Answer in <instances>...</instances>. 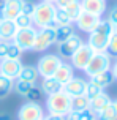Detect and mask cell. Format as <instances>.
<instances>
[{"label": "cell", "mask_w": 117, "mask_h": 120, "mask_svg": "<svg viewBox=\"0 0 117 120\" xmlns=\"http://www.w3.org/2000/svg\"><path fill=\"white\" fill-rule=\"evenodd\" d=\"M21 55H22V51H21V49H19L13 41H10L8 52H6V57H5V59H16V60H21Z\"/></svg>", "instance_id": "31"}, {"label": "cell", "mask_w": 117, "mask_h": 120, "mask_svg": "<svg viewBox=\"0 0 117 120\" xmlns=\"http://www.w3.org/2000/svg\"><path fill=\"white\" fill-rule=\"evenodd\" d=\"M38 78H40V73H38L37 66H33V65H22L21 71H19V76H18V79L27 81V82H32V84H37Z\"/></svg>", "instance_id": "18"}, {"label": "cell", "mask_w": 117, "mask_h": 120, "mask_svg": "<svg viewBox=\"0 0 117 120\" xmlns=\"http://www.w3.org/2000/svg\"><path fill=\"white\" fill-rule=\"evenodd\" d=\"M114 33V27L112 24L106 19V21H100V24L95 27V30H92L89 33V40L87 44L92 48L93 52H106L108 51V44H109V38Z\"/></svg>", "instance_id": "1"}, {"label": "cell", "mask_w": 117, "mask_h": 120, "mask_svg": "<svg viewBox=\"0 0 117 120\" xmlns=\"http://www.w3.org/2000/svg\"><path fill=\"white\" fill-rule=\"evenodd\" d=\"M89 108H90V100L86 95H79L71 98V111L84 112V111H89Z\"/></svg>", "instance_id": "22"}, {"label": "cell", "mask_w": 117, "mask_h": 120, "mask_svg": "<svg viewBox=\"0 0 117 120\" xmlns=\"http://www.w3.org/2000/svg\"><path fill=\"white\" fill-rule=\"evenodd\" d=\"M111 73H112V76H114V81H117V60L114 65H111Z\"/></svg>", "instance_id": "40"}, {"label": "cell", "mask_w": 117, "mask_h": 120, "mask_svg": "<svg viewBox=\"0 0 117 120\" xmlns=\"http://www.w3.org/2000/svg\"><path fill=\"white\" fill-rule=\"evenodd\" d=\"M0 120H13V117H11L10 114L3 112V114H0Z\"/></svg>", "instance_id": "41"}, {"label": "cell", "mask_w": 117, "mask_h": 120, "mask_svg": "<svg viewBox=\"0 0 117 120\" xmlns=\"http://www.w3.org/2000/svg\"><path fill=\"white\" fill-rule=\"evenodd\" d=\"M97 120H117V104L116 101H111L103 111L97 114Z\"/></svg>", "instance_id": "24"}, {"label": "cell", "mask_w": 117, "mask_h": 120, "mask_svg": "<svg viewBox=\"0 0 117 120\" xmlns=\"http://www.w3.org/2000/svg\"><path fill=\"white\" fill-rule=\"evenodd\" d=\"M86 87H87V81H86V79L73 76V78L70 79L67 84L62 85V90H63L68 96L74 98V96L84 95V93H86Z\"/></svg>", "instance_id": "12"}, {"label": "cell", "mask_w": 117, "mask_h": 120, "mask_svg": "<svg viewBox=\"0 0 117 120\" xmlns=\"http://www.w3.org/2000/svg\"><path fill=\"white\" fill-rule=\"evenodd\" d=\"M13 89H14V81L0 74V100L6 98L13 92Z\"/></svg>", "instance_id": "26"}, {"label": "cell", "mask_w": 117, "mask_h": 120, "mask_svg": "<svg viewBox=\"0 0 117 120\" xmlns=\"http://www.w3.org/2000/svg\"><path fill=\"white\" fill-rule=\"evenodd\" d=\"M81 120H97V115L93 114L92 111H84L81 115Z\"/></svg>", "instance_id": "36"}, {"label": "cell", "mask_w": 117, "mask_h": 120, "mask_svg": "<svg viewBox=\"0 0 117 120\" xmlns=\"http://www.w3.org/2000/svg\"><path fill=\"white\" fill-rule=\"evenodd\" d=\"M73 0H56V3L54 5L57 6V8H63V6H67L68 3H71Z\"/></svg>", "instance_id": "39"}, {"label": "cell", "mask_w": 117, "mask_h": 120, "mask_svg": "<svg viewBox=\"0 0 117 120\" xmlns=\"http://www.w3.org/2000/svg\"><path fill=\"white\" fill-rule=\"evenodd\" d=\"M108 21H109V22H111L112 25H116V24H117V6L111 10V13H109V18H108Z\"/></svg>", "instance_id": "37"}, {"label": "cell", "mask_w": 117, "mask_h": 120, "mask_svg": "<svg viewBox=\"0 0 117 120\" xmlns=\"http://www.w3.org/2000/svg\"><path fill=\"white\" fill-rule=\"evenodd\" d=\"M44 117V111L40 103L27 101L18 111V120H41Z\"/></svg>", "instance_id": "9"}, {"label": "cell", "mask_w": 117, "mask_h": 120, "mask_svg": "<svg viewBox=\"0 0 117 120\" xmlns=\"http://www.w3.org/2000/svg\"><path fill=\"white\" fill-rule=\"evenodd\" d=\"M41 95H43V92H41V89L40 87H32L30 92L25 95V98H27V101H33V103H38L40 101V98H41Z\"/></svg>", "instance_id": "32"}, {"label": "cell", "mask_w": 117, "mask_h": 120, "mask_svg": "<svg viewBox=\"0 0 117 120\" xmlns=\"http://www.w3.org/2000/svg\"><path fill=\"white\" fill-rule=\"evenodd\" d=\"M90 82L98 85L100 89H106V87H109L114 82V76H112L111 70H108V71H103V73H100V74H97V76H92Z\"/></svg>", "instance_id": "21"}, {"label": "cell", "mask_w": 117, "mask_h": 120, "mask_svg": "<svg viewBox=\"0 0 117 120\" xmlns=\"http://www.w3.org/2000/svg\"><path fill=\"white\" fill-rule=\"evenodd\" d=\"M40 89H41V92L44 95H52V93H57V92L62 90V84L56 78H52V76L51 78H43Z\"/></svg>", "instance_id": "20"}, {"label": "cell", "mask_w": 117, "mask_h": 120, "mask_svg": "<svg viewBox=\"0 0 117 120\" xmlns=\"http://www.w3.org/2000/svg\"><path fill=\"white\" fill-rule=\"evenodd\" d=\"M62 62H63V60L57 54H44L38 60L37 70H38V73H40L41 78H51V76H54L56 70L59 68V65H60Z\"/></svg>", "instance_id": "6"}, {"label": "cell", "mask_w": 117, "mask_h": 120, "mask_svg": "<svg viewBox=\"0 0 117 120\" xmlns=\"http://www.w3.org/2000/svg\"><path fill=\"white\" fill-rule=\"evenodd\" d=\"M46 109L48 114H54V115H65L71 111V96H68L63 90L48 95L46 98Z\"/></svg>", "instance_id": "3"}, {"label": "cell", "mask_w": 117, "mask_h": 120, "mask_svg": "<svg viewBox=\"0 0 117 120\" xmlns=\"http://www.w3.org/2000/svg\"><path fill=\"white\" fill-rule=\"evenodd\" d=\"M32 87H35V84H32V82H27V81H21V79H16V82H14V89L16 90V93L21 96H25L29 92H30Z\"/></svg>", "instance_id": "27"}, {"label": "cell", "mask_w": 117, "mask_h": 120, "mask_svg": "<svg viewBox=\"0 0 117 120\" xmlns=\"http://www.w3.org/2000/svg\"><path fill=\"white\" fill-rule=\"evenodd\" d=\"M56 11H57V6L54 5V3H46V2L35 3V11L32 14L33 27H37V29L56 27V25H54Z\"/></svg>", "instance_id": "2"}, {"label": "cell", "mask_w": 117, "mask_h": 120, "mask_svg": "<svg viewBox=\"0 0 117 120\" xmlns=\"http://www.w3.org/2000/svg\"><path fill=\"white\" fill-rule=\"evenodd\" d=\"M37 27H25V29H18L16 35L13 38V43L18 46L22 52L25 51H33V44H35V40H37Z\"/></svg>", "instance_id": "5"}, {"label": "cell", "mask_w": 117, "mask_h": 120, "mask_svg": "<svg viewBox=\"0 0 117 120\" xmlns=\"http://www.w3.org/2000/svg\"><path fill=\"white\" fill-rule=\"evenodd\" d=\"M81 6L82 11L101 18L103 13L106 11V0H81Z\"/></svg>", "instance_id": "14"}, {"label": "cell", "mask_w": 117, "mask_h": 120, "mask_svg": "<svg viewBox=\"0 0 117 120\" xmlns=\"http://www.w3.org/2000/svg\"><path fill=\"white\" fill-rule=\"evenodd\" d=\"M3 0H0V22L3 21Z\"/></svg>", "instance_id": "42"}, {"label": "cell", "mask_w": 117, "mask_h": 120, "mask_svg": "<svg viewBox=\"0 0 117 120\" xmlns=\"http://www.w3.org/2000/svg\"><path fill=\"white\" fill-rule=\"evenodd\" d=\"M22 68V62L16 59H3L0 60V74L16 81L19 76V71Z\"/></svg>", "instance_id": "11"}, {"label": "cell", "mask_w": 117, "mask_h": 120, "mask_svg": "<svg viewBox=\"0 0 117 120\" xmlns=\"http://www.w3.org/2000/svg\"><path fill=\"white\" fill-rule=\"evenodd\" d=\"M100 21H101V18L93 16V14H90V13L82 11L79 14V18L74 21V24H76V27H78L79 30L86 32V33H90V32L95 30V27L100 24Z\"/></svg>", "instance_id": "13"}, {"label": "cell", "mask_w": 117, "mask_h": 120, "mask_svg": "<svg viewBox=\"0 0 117 120\" xmlns=\"http://www.w3.org/2000/svg\"><path fill=\"white\" fill-rule=\"evenodd\" d=\"M14 24H16V27L18 29H25V27H30V25H33V22H32V18L30 16H27V14H19L18 18L14 19Z\"/></svg>", "instance_id": "30"}, {"label": "cell", "mask_w": 117, "mask_h": 120, "mask_svg": "<svg viewBox=\"0 0 117 120\" xmlns=\"http://www.w3.org/2000/svg\"><path fill=\"white\" fill-rule=\"evenodd\" d=\"M92 55H93L92 48H90L87 43H84V44H82V46H81V48L71 55V59H70L71 66H73L74 70H82V71H84V68H86L87 63L90 62Z\"/></svg>", "instance_id": "10"}, {"label": "cell", "mask_w": 117, "mask_h": 120, "mask_svg": "<svg viewBox=\"0 0 117 120\" xmlns=\"http://www.w3.org/2000/svg\"><path fill=\"white\" fill-rule=\"evenodd\" d=\"M84 43H82V38H81L78 33H74V35H71L68 40H65V41L59 43V46H57V51H59V57H60L62 60L65 59H71V55L78 51V49L82 46Z\"/></svg>", "instance_id": "8"}, {"label": "cell", "mask_w": 117, "mask_h": 120, "mask_svg": "<svg viewBox=\"0 0 117 120\" xmlns=\"http://www.w3.org/2000/svg\"><path fill=\"white\" fill-rule=\"evenodd\" d=\"M52 44H56V27L38 29L37 40H35V44H33V51L35 52H44Z\"/></svg>", "instance_id": "7"}, {"label": "cell", "mask_w": 117, "mask_h": 120, "mask_svg": "<svg viewBox=\"0 0 117 120\" xmlns=\"http://www.w3.org/2000/svg\"><path fill=\"white\" fill-rule=\"evenodd\" d=\"M100 93H103V89H100L98 85H95L93 82H87V87H86V93L84 95L89 98V100H93V98H97Z\"/></svg>", "instance_id": "29"}, {"label": "cell", "mask_w": 117, "mask_h": 120, "mask_svg": "<svg viewBox=\"0 0 117 120\" xmlns=\"http://www.w3.org/2000/svg\"><path fill=\"white\" fill-rule=\"evenodd\" d=\"M71 35H74V27L73 24H68V25H59V27H56V43L59 44V43L65 41V40H68Z\"/></svg>", "instance_id": "25"}, {"label": "cell", "mask_w": 117, "mask_h": 120, "mask_svg": "<svg viewBox=\"0 0 117 120\" xmlns=\"http://www.w3.org/2000/svg\"><path fill=\"white\" fill-rule=\"evenodd\" d=\"M116 104H117V100H116Z\"/></svg>", "instance_id": "45"}, {"label": "cell", "mask_w": 117, "mask_h": 120, "mask_svg": "<svg viewBox=\"0 0 117 120\" xmlns=\"http://www.w3.org/2000/svg\"><path fill=\"white\" fill-rule=\"evenodd\" d=\"M22 2L24 0H3V18L14 21L21 14Z\"/></svg>", "instance_id": "15"}, {"label": "cell", "mask_w": 117, "mask_h": 120, "mask_svg": "<svg viewBox=\"0 0 117 120\" xmlns=\"http://www.w3.org/2000/svg\"><path fill=\"white\" fill-rule=\"evenodd\" d=\"M73 76H74V68L71 66V63H67V62L63 60L60 65H59V68L56 70V73H54L52 78H56L57 81L63 85V84H67Z\"/></svg>", "instance_id": "16"}, {"label": "cell", "mask_w": 117, "mask_h": 120, "mask_svg": "<svg viewBox=\"0 0 117 120\" xmlns=\"http://www.w3.org/2000/svg\"><path fill=\"white\" fill-rule=\"evenodd\" d=\"M111 101H112V100L109 98V95L103 92V93H100V95L97 96V98L90 100V108H89V111H92L93 114L97 115V114L100 112V111H103V109H105V108H106V106H108V104H109Z\"/></svg>", "instance_id": "19"}, {"label": "cell", "mask_w": 117, "mask_h": 120, "mask_svg": "<svg viewBox=\"0 0 117 120\" xmlns=\"http://www.w3.org/2000/svg\"><path fill=\"white\" fill-rule=\"evenodd\" d=\"M41 120H65V117L63 115H54V114H48L44 115Z\"/></svg>", "instance_id": "38"}, {"label": "cell", "mask_w": 117, "mask_h": 120, "mask_svg": "<svg viewBox=\"0 0 117 120\" xmlns=\"http://www.w3.org/2000/svg\"><path fill=\"white\" fill-rule=\"evenodd\" d=\"M41 2H46V3H56V0H41Z\"/></svg>", "instance_id": "43"}, {"label": "cell", "mask_w": 117, "mask_h": 120, "mask_svg": "<svg viewBox=\"0 0 117 120\" xmlns=\"http://www.w3.org/2000/svg\"><path fill=\"white\" fill-rule=\"evenodd\" d=\"M111 54L106 51V52H93L90 62L87 63V66L84 68V73H86L89 78L92 76H97L103 71H108L111 70Z\"/></svg>", "instance_id": "4"}, {"label": "cell", "mask_w": 117, "mask_h": 120, "mask_svg": "<svg viewBox=\"0 0 117 120\" xmlns=\"http://www.w3.org/2000/svg\"><path fill=\"white\" fill-rule=\"evenodd\" d=\"M112 27H114V32L117 33V24H116V25H112Z\"/></svg>", "instance_id": "44"}, {"label": "cell", "mask_w": 117, "mask_h": 120, "mask_svg": "<svg viewBox=\"0 0 117 120\" xmlns=\"http://www.w3.org/2000/svg\"><path fill=\"white\" fill-rule=\"evenodd\" d=\"M33 11H35V3L30 2V0H24V2H22V6H21V13H22V14H27V16H30V18H32Z\"/></svg>", "instance_id": "33"}, {"label": "cell", "mask_w": 117, "mask_h": 120, "mask_svg": "<svg viewBox=\"0 0 117 120\" xmlns=\"http://www.w3.org/2000/svg\"><path fill=\"white\" fill-rule=\"evenodd\" d=\"M108 52L111 55H117V33L114 32L109 38V44H108Z\"/></svg>", "instance_id": "34"}, {"label": "cell", "mask_w": 117, "mask_h": 120, "mask_svg": "<svg viewBox=\"0 0 117 120\" xmlns=\"http://www.w3.org/2000/svg\"><path fill=\"white\" fill-rule=\"evenodd\" d=\"M63 11L68 14V18L71 19V22L74 24V21L79 18V14L82 13V6H81V0H73L71 3H68L67 6L62 8Z\"/></svg>", "instance_id": "23"}, {"label": "cell", "mask_w": 117, "mask_h": 120, "mask_svg": "<svg viewBox=\"0 0 117 120\" xmlns=\"http://www.w3.org/2000/svg\"><path fill=\"white\" fill-rule=\"evenodd\" d=\"M18 32V27L11 19H3L0 22V40L3 41H13V38Z\"/></svg>", "instance_id": "17"}, {"label": "cell", "mask_w": 117, "mask_h": 120, "mask_svg": "<svg viewBox=\"0 0 117 120\" xmlns=\"http://www.w3.org/2000/svg\"><path fill=\"white\" fill-rule=\"evenodd\" d=\"M68 24H73L71 22V19L68 18V14L62 8H57L56 11V18H54V25L59 27V25H68Z\"/></svg>", "instance_id": "28"}, {"label": "cell", "mask_w": 117, "mask_h": 120, "mask_svg": "<svg viewBox=\"0 0 117 120\" xmlns=\"http://www.w3.org/2000/svg\"><path fill=\"white\" fill-rule=\"evenodd\" d=\"M8 46H10V41H3V40H0V60H3L6 57Z\"/></svg>", "instance_id": "35"}]
</instances>
